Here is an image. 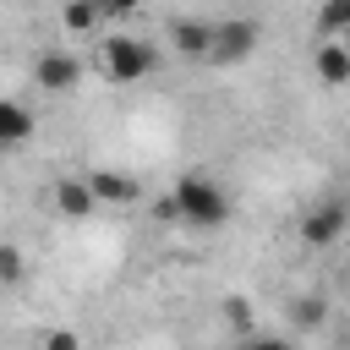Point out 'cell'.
Returning a JSON list of instances; mask_svg holds the SVG:
<instances>
[{"label": "cell", "instance_id": "3957f363", "mask_svg": "<svg viewBox=\"0 0 350 350\" xmlns=\"http://www.w3.org/2000/svg\"><path fill=\"white\" fill-rule=\"evenodd\" d=\"M159 71V49L148 38H109L104 44V77L120 82V88H137L142 77Z\"/></svg>", "mask_w": 350, "mask_h": 350}, {"label": "cell", "instance_id": "4fadbf2b", "mask_svg": "<svg viewBox=\"0 0 350 350\" xmlns=\"http://www.w3.org/2000/svg\"><path fill=\"white\" fill-rule=\"evenodd\" d=\"M350 27V0H323V11H317V33L323 38H339Z\"/></svg>", "mask_w": 350, "mask_h": 350}, {"label": "cell", "instance_id": "9c48e42d", "mask_svg": "<svg viewBox=\"0 0 350 350\" xmlns=\"http://www.w3.org/2000/svg\"><path fill=\"white\" fill-rule=\"evenodd\" d=\"M312 66H317L323 88H345V82H350V49H345L339 38H323V44H317V60H312Z\"/></svg>", "mask_w": 350, "mask_h": 350}, {"label": "cell", "instance_id": "52a82bcc", "mask_svg": "<svg viewBox=\"0 0 350 350\" xmlns=\"http://www.w3.org/2000/svg\"><path fill=\"white\" fill-rule=\"evenodd\" d=\"M49 202H55V213H60V219H71V224L98 213V197L88 191V180H82V175H60V180H55V191H49Z\"/></svg>", "mask_w": 350, "mask_h": 350}, {"label": "cell", "instance_id": "8992f818", "mask_svg": "<svg viewBox=\"0 0 350 350\" xmlns=\"http://www.w3.org/2000/svg\"><path fill=\"white\" fill-rule=\"evenodd\" d=\"M82 180H88V191L98 197V208H131V202L142 197V180L126 175V170H88Z\"/></svg>", "mask_w": 350, "mask_h": 350}, {"label": "cell", "instance_id": "2e32d148", "mask_svg": "<svg viewBox=\"0 0 350 350\" xmlns=\"http://www.w3.org/2000/svg\"><path fill=\"white\" fill-rule=\"evenodd\" d=\"M137 5H142V0H98V16H109V22H126Z\"/></svg>", "mask_w": 350, "mask_h": 350}, {"label": "cell", "instance_id": "9a60e30c", "mask_svg": "<svg viewBox=\"0 0 350 350\" xmlns=\"http://www.w3.org/2000/svg\"><path fill=\"white\" fill-rule=\"evenodd\" d=\"M38 350H82V334H77V328H49V334L38 339Z\"/></svg>", "mask_w": 350, "mask_h": 350}, {"label": "cell", "instance_id": "8fae6325", "mask_svg": "<svg viewBox=\"0 0 350 350\" xmlns=\"http://www.w3.org/2000/svg\"><path fill=\"white\" fill-rule=\"evenodd\" d=\"M98 22H104V16H98V0H66V5H60V27H66V33H77V38H82V33H93Z\"/></svg>", "mask_w": 350, "mask_h": 350}, {"label": "cell", "instance_id": "277c9868", "mask_svg": "<svg viewBox=\"0 0 350 350\" xmlns=\"http://www.w3.org/2000/svg\"><path fill=\"white\" fill-rule=\"evenodd\" d=\"M33 82H38L44 93H77V82H82V60L66 55V49H44V55L33 60Z\"/></svg>", "mask_w": 350, "mask_h": 350}, {"label": "cell", "instance_id": "6da1fadb", "mask_svg": "<svg viewBox=\"0 0 350 350\" xmlns=\"http://www.w3.org/2000/svg\"><path fill=\"white\" fill-rule=\"evenodd\" d=\"M170 213L180 224H191V230H219V224H230V197H224V186L213 175L186 170L175 180V191H170Z\"/></svg>", "mask_w": 350, "mask_h": 350}, {"label": "cell", "instance_id": "7c38bea8", "mask_svg": "<svg viewBox=\"0 0 350 350\" xmlns=\"http://www.w3.org/2000/svg\"><path fill=\"white\" fill-rule=\"evenodd\" d=\"M290 323L295 328H323L328 323V301L323 295H295L290 301Z\"/></svg>", "mask_w": 350, "mask_h": 350}, {"label": "cell", "instance_id": "5bb4252c", "mask_svg": "<svg viewBox=\"0 0 350 350\" xmlns=\"http://www.w3.org/2000/svg\"><path fill=\"white\" fill-rule=\"evenodd\" d=\"M22 279H27V257H22V246L0 241V290H11V284H22Z\"/></svg>", "mask_w": 350, "mask_h": 350}, {"label": "cell", "instance_id": "30bf717a", "mask_svg": "<svg viewBox=\"0 0 350 350\" xmlns=\"http://www.w3.org/2000/svg\"><path fill=\"white\" fill-rule=\"evenodd\" d=\"M33 131H38L33 126V109L16 104V98H0V148H22Z\"/></svg>", "mask_w": 350, "mask_h": 350}, {"label": "cell", "instance_id": "ba28073f", "mask_svg": "<svg viewBox=\"0 0 350 350\" xmlns=\"http://www.w3.org/2000/svg\"><path fill=\"white\" fill-rule=\"evenodd\" d=\"M208 33H213V22H197V16H175L170 22V44L186 60H208Z\"/></svg>", "mask_w": 350, "mask_h": 350}, {"label": "cell", "instance_id": "e0dca14e", "mask_svg": "<svg viewBox=\"0 0 350 350\" xmlns=\"http://www.w3.org/2000/svg\"><path fill=\"white\" fill-rule=\"evenodd\" d=\"M224 317H230L235 328H246V323H252V306H246L241 295H230V301H224Z\"/></svg>", "mask_w": 350, "mask_h": 350}, {"label": "cell", "instance_id": "ac0fdd59", "mask_svg": "<svg viewBox=\"0 0 350 350\" xmlns=\"http://www.w3.org/2000/svg\"><path fill=\"white\" fill-rule=\"evenodd\" d=\"M241 350H290V339H268V334H257V339H246Z\"/></svg>", "mask_w": 350, "mask_h": 350}, {"label": "cell", "instance_id": "7a4b0ae2", "mask_svg": "<svg viewBox=\"0 0 350 350\" xmlns=\"http://www.w3.org/2000/svg\"><path fill=\"white\" fill-rule=\"evenodd\" d=\"M257 44H262V22L257 16H224L208 33V60L213 66H241V60L257 55Z\"/></svg>", "mask_w": 350, "mask_h": 350}, {"label": "cell", "instance_id": "5b68a950", "mask_svg": "<svg viewBox=\"0 0 350 350\" xmlns=\"http://www.w3.org/2000/svg\"><path fill=\"white\" fill-rule=\"evenodd\" d=\"M345 224H350L345 197H328V202H317V208L301 219V241H306V246H334V241L345 235Z\"/></svg>", "mask_w": 350, "mask_h": 350}]
</instances>
